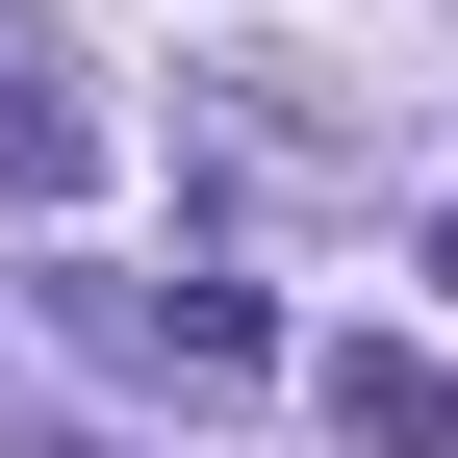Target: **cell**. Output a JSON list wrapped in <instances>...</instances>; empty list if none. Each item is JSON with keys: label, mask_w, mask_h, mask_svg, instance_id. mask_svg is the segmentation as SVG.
Returning a JSON list of instances; mask_svg holds the SVG:
<instances>
[{"label": "cell", "mask_w": 458, "mask_h": 458, "mask_svg": "<svg viewBox=\"0 0 458 458\" xmlns=\"http://www.w3.org/2000/svg\"><path fill=\"white\" fill-rule=\"evenodd\" d=\"M331 433H357V458H433V433H458V357L357 331V357H331Z\"/></svg>", "instance_id": "cell-1"}, {"label": "cell", "mask_w": 458, "mask_h": 458, "mask_svg": "<svg viewBox=\"0 0 458 458\" xmlns=\"http://www.w3.org/2000/svg\"><path fill=\"white\" fill-rule=\"evenodd\" d=\"M102 179V102L77 77H0V204H77Z\"/></svg>", "instance_id": "cell-2"}, {"label": "cell", "mask_w": 458, "mask_h": 458, "mask_svg": "<svg viewBox=\"0 0 458 458\" xmlns=\"http://www.w3.org/2000/svg\"><path fill=\"white\" fill-rule=\"evenodd\" d=\"M153 357H179V382H280V306H255V280H179V306H153Z\"/></svg>", "instance_id": "cell-3"}, {"label": "cell", "mask_w": 458, "mask_h": 458, "mask_svg": "<svg viewBox=\"0 0 458 458\" xmlns=\"http://www.w3.org/2000/svg\"><path fill=\"white\" fill-rule=\"evenodd\" d=\"M433 280H458V229H433Z\"/></svg>", "instance_id": "cell-4"}]
</instances>
